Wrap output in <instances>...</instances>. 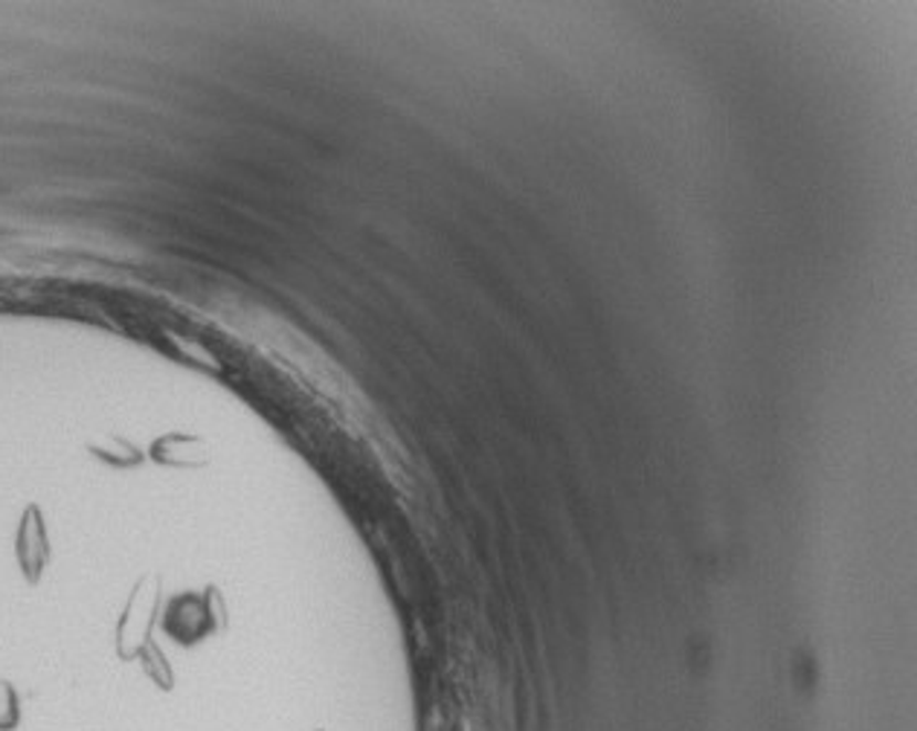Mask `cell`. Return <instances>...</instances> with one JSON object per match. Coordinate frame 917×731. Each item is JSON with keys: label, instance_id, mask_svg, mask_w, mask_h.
<instances>
[{"label": "cell", "instance_id": "obj_3", "mask_svg": "<svg viewBox=\"0 0 917 731\" xmlns=\"http://www.w3.org/2000/svg\"><path fill=\"white\" fill-rule=\"evenodd\" d=\"M21 723V702H18L15 688L9 682H0V731H15Z\"/></svg>", "mask_w": 917, "mask_h": 731}, {"label": "cell", "instance_id": "obj_2", "mask_svg": "<svg viewBox=\"0 0 917 731\" xmlns=\"http://www.w3.org/2000/svg\"><path fill=\"white\" fill-rule=\"evenodd\" d=\"M140 656H143V670H146V677L151 679L157 688L171 691V685H175V674H171L169 661L164 659V654H160L155 645H146Z\"/></svg>", "mask_w": 917, "mask_h": 731}, {"label": "cell", "instance_id": "obj_1", "mask_svg": "<svg viewBox=\"0 0 917 731\" xmlns=\"http://www.w3.org/2000/svg\"><path fill=\"white\" fill-rule=\"evenodd\" d=\"M21 563H24V572L30 581H35L44 566V558H48V543H44V526H41V517L35 508H30L24 517V526H21Z\"/></svg>", "mask_w": 917, "mask_h": 731}]
</instances>
